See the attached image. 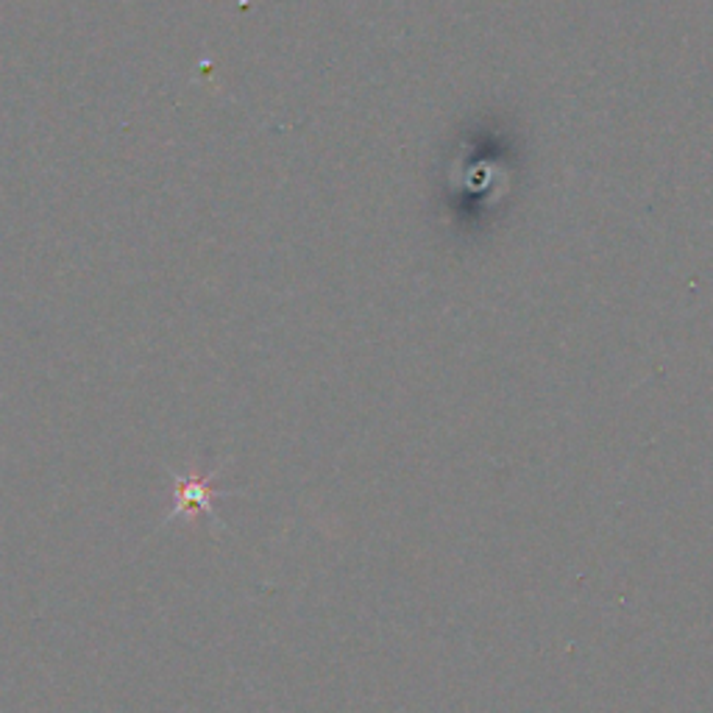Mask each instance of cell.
<instances>
[{"mask_svg": "<svg viewBox=\"0 0 713 713\" xmlns=\"http://www.w3.org/2000/svg\"><path fill=\"white\" fill-rule=\"evenodd\" d=\"M212 477H201V474H189V477H176V493H173V513H207L212 516V499L221 491L212 488Z\"/></svg>", "mask_w": 713, "mask_h": 713, "instance_id": "obj_1", "label": "cell"}]
</instances>
